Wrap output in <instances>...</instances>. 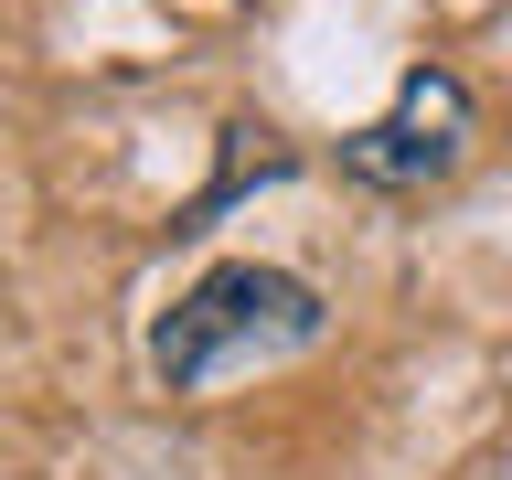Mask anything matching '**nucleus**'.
Masks as SVG:
<instances>
[{
    "label": "nucleus",
    "instance_id": "f257e3e1",
    "mask_svg": "<svg viewBox=\"0 0 512 480\" xmlns=\"http://www.w3.org/2000/svg\"><path fill=\"white\" fill-rule=\"evenodd\" d=\"M331 331L310 278H288V267H203V278L150 320V374L171 395H214L224 374H256V363H288V352H310Z\"/></svg>",
    "mask_w": 512,
    "mask_h": 480
},
{
    "label": "nucleus",
    "instance_id": "f03ea898",
    "mask_svg": "<svg viewBox=\"0 0 512 480\" xmlns=\"http://www.w3.org/2000/svg\"><path fill=\"white\" fill-rule=\"evenodd\" d=\"M470 128H480L470 86H459L448 64H406L395 107H384L374 128H352V139H342V171H352L363 192H427V182H448V171L470 160Z\"/></svg>",
    "mask_w": 512,
    "mask_h": 480
}]
</instances>
